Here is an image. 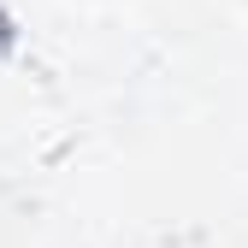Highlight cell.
Returning <instances> with one entry per match:
<instances>
[{"instance_id":"obj_1","label":"cell","mask_w":248,"mask_h":248,"mask_svg":"<svg viewBox=\"0 0 248 248\" xmlns=\"http://www.w3.org/2000/svg\"><path fill=\"white\" fill-rule=\"evenodd\" d=\"M242 6H248V0H242Z\"/></svg>"}]
</instances>
